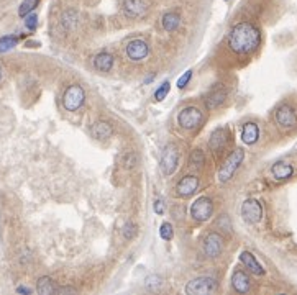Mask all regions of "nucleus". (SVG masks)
<instances>
[{"instance_id": "nucleus-1", "label": "nucleus", "mask_w": 297, "mask_h": 295, "mask_svg": "<svg viewBox=\"0 0 297 295\" xmlns=\"http://www.w3.org/2000/svg\"><path fill=\"white\" fill-rule=\"evenodd\" d=\"M261 35L258 28L251 23L243 22L232 28L230 36H228V46L237 54H249L259 46Z\"/></svg>"}, {"instance_id": "nucleus-2", "label": "nucleus", "mask_w": 297, "mask_h": 295, "mask_svg": "<svg viewBox=\"0 0 297 295\" xmlns=\"http://www.w3.org/2000/svg\"><path fill=\"white\" fill-rule=\"evenodd\" d=\"M245 159V151L242 148H238L232 152L230 156L227 157L225 162L222 164L220 171H218V181L220 182H228L230 179L233 177V174L237 172V169L240 167V164L243 162Z\"/></svg>"}, {"instance_id": "nucleus-3", "label": "nucleus", "mask_w": 297, "mask_h": 295, "mask_svg": "<svg viewBox=\"0 0 297 295\" xmlns=\"http://www.w3.org/2000/svg\"><path fill=\"white\" fill-rule=\"evenodd\" d=\"M86 100V92L84 89L77 84H72L64 91L62 94V107H64L67 112H76L82 107Z\"/></svg>"}, {"instance_id": "nucleus-4", "label": "nucleus", "mask_w": 297, "mask_h": 295, "mask_svg": "<svg viewBox=\"0 0 297 295\" xmlns=\"http://www.w3.org/2000/svg\"><path fill=\"white\" fill-rule=\"evenodd\" d=\"M178 164H179L178 146L173 143L166 145L163 154H161V171H163L164 176H171V174H174V171L178 169Z\"/></svg>"}, {"instance_id": "nucleus-5", "label": "nucleus", "mask_w": 297, "mask_h": 295, "mask_svg": "<svg viewBox=\"0 0 297 295\" xmlns=\"http://www.w3.org/2000/svg\"><path fill=\"white\" fill-rule=\"evenodd\" d=\"M217 291V282L212 277H197L186 286V294L189 295H208Z\"/></svg>"}, {"instance_id": "nucleus-6", "label": "nucleus", "mask_w": 297, "mask_h": 295, "mask_svg": "<svg viewBox=\"0 0 297 295\" xmlns=\"http://www.w3.org/2000/svg\"><path fill=\"white\" fill-rule=\"evenodd\" d=\"M178 123L184 130H196L202 123V112L196 107L182 108L178 115Z\"/></svg>"}, {"instance_id": "nucleus-7", "label": "nucleus", "mask_w": 297, "mask_h": 295, "mask_svg": "<svg viewBox=\"0 0 297 295\" xmlns=\"http://www.w3.org/2000/svg\"><path fill=\"white\" fill-rule=\"evenodd\" d=\"M213 213V203L208 197H199L191 205V217L196 221H207Z\"/></svg>"}, {"instance_id": "nucleus-8", "label": "nucleus", "mask_w": 297, "mask_h": 295, "mask_svg": "<svg viewBox=\"0 0 297 295\" xmlns=\"http://www.w3.org/2000/svg\"><path fill=\"white\" fill-rule=\"evenodd\" d=\"M242 217L247 223H258L259 220L263 217V207L258 200L254 198H248L245 200L243 205H242Z\"/></svg>"}, {"instance_id": "nucleus-9", "label": "nucleus", "mask_w": 297, "mask_h": 295, "mask_svg": "<svg viewBox=\"0 0 297 295\" xmlns=\"http://www.w3.org/2000/svg\"><path fill=\"white\" fill-rule=\"evenodd\" d=\"M149 5L147 0H123V13L130 18H142L147 15Z\"/></svg>"}, {"instance_id": "nucleus-10", "label": "nucleus", "mask_w": 297, "mask_h": 295, "mask_svg": "<svg viewBox=\"0 0 297 295\" xmlns=\"http://www.w3.org/2000/svg\"><path fill=\"white\" fill-rule=\"evenodd\" d=\"M276 122L283 128H293L297 125V113L293 107L289 105H281V107L276 110Z\"/></svg>"}, {"instance_id": "nucleus-11", "label": "nucleus", "mask_w": 297, "mask_h": 295, "mask_svg": "<svg viewBox=\"0 0 297 295\" xmlns=\"http://www.w3.org/2000/svg\"><path fill=\"white\" fill-rule=\"evenodd\" d=\"M204 251L208 257H217L220 256V252L223 251V238L217 231H212L208 233L204 240Z\"/></svg>"}, {"instance_id": "nucleus-12", "label": "nucleus", "mask_w": 297, "mask_h": 295, "mask_svg": "<svg viewBox=\"0 0 297 295\" xmlns=\"http://www.w3.org/2000/svg\"><path fill=\"white\" fill-rule=\"evenodd\" d=\"M149 54V46L143 40H132L127 45V56L132 61H143Z\"/></svg>"}, {"instance_id": "nucleus-13", "label": "nucleus", "mask_w": 297, "mask_h": 295, "mask_svg": "<svg viewBox=\"0 0 297 295\" xmlns=\"http://www.w3.org/2000/svg\"><path fill=\"white\" fill-rule=\"evenodd\" d=\"M197 187H199V179L196 176H184L176 186V191L181 197H191L196 194Z\"/></svg>"}, {"instance_id": "nucleus-14", "label": "nucleus", "mask_w": 297, "mask_h": 295, "mask_svg": "<svg viewBox=\"0 0 297 295\" xmlns=\"http://www.w3.org/2000/svg\"><path fill=\"white\" fill-rule=\"evenodd\" d=\"M232 286L238 294H247L251 287V281L245 271H235L232 276Z\"/></svg>"}, {"instance_id": "nucleus-15", "label": "nucleus", "mask_w": 297, "mask_h": 295, "mask_svg": "<svg viewBox=\"0 0 297 295\" xmlns=\"http://www.w3.org/2000/svg\"><path fill=\"white\" fill-rule=\"evenodd\" d=\"M227 140H228V133L225 128H217L215 131L212 133L210 140H208V148L215 152V151H220L223 149V146L227 145Z\"/></svg>"}, {"instance_id": "nucleus-16", "label": "nucleus", "mask_w": 297, "mask_h": 295, "mask_svg": "<svg viewBox=\"0 0 297 295\" xmlns=\"http://www.w3.org/2000/svg\"><path fill=\"white\" fill-rule=\"evenodd\" d=\"M240 261L243 262V266L249 269L253 274H256V276H263L264 274V269L261 267V264L256 261V257H254L249 251H243L242 254H240Z\"/></svg>"}, {"instance_id": "nucleus-17", "label": "nucleus", "mask_w": 297, "mask_h": 295, "mask_svg": "<svg viewBox=\"0 0 297 295\" xmlns=\"http://www.w3.org/2000/svg\"><path fill=\"white\" fill-rule=\"evenodd\" d=\"M259 138V128L256 123L253 122H248L243 125V130H242V140L243 143L247 145H254Z\"/></svg>"}, {"instance_id": "nucleus-18", "label": "nucleus", "mask_w": 297, "mask_h": 295, "mask_svg": "<svg viewBox=\"0 0 297 295\" xmlns=\"http://www.w3.org/2000/svg\"><path fill=\"white\" fill-rule=\"evenodd\" d=\"M113 66V56L108 54V52H100L94 57V67L100 72H108Z\"/></svg>"}, {"instance_id": "nucleus-19", "label": "nucleus", "mask_w": 297, "mask_h": 295, "mask_svg": "<svg viewBox=\"0 0 297 295\" xmlns=\"http://www.w3.org/2000/svg\"><path fill=\"white\" fill-rule=\"evenodd\" d=\"M92 135H94V138H97V140L110 138L112 136V125L108 122H103V120L96 122L92 125Z\"/></svg>"}, {"instance_id": "nucleus-20", "label": "nucleus", "mask_w": 297, "mask_h": 295, "mask_svg": "<svg viewBox=\"0 0 297 295\" xmlns=\"http://www.w3.org/2000/svg\"><path fill=\"white\" fill-rule=\"evenodd\" d=\"M271 172H273V176L278 179V181H283V179H289L293 176L294 167L288 164V162H278V164L271 167Z\"/></svg>"}, {"instance_id": "nucleus-21", "label": "nucleus", "mask_w": 297, "mask_h": 295, "mask_svg": "<svg viewBox=\"0 0 297 295\" xmlns=\"http://www.w3.org/2000/svg\"><path fill=\"white\" fill-rule=\"evenodd\" d=\"M161 23H163V28L166 31H176L179 28V23H181V17L178 13L174 12H168L166 15H163V20H161Z\"/></svg>"}, {"instance_id": "nucleus-22", "label": "nucleus", "mask_w": 297, "mask_h": 295, "mask_svg": "<svg viewBox=\"0 0 297 295\" xmlns=\"http://www.w3.org/2000/svg\"><path fill=\"white\" fill-rule=\"evenodd\" d=\"M36 291L40 295H50L56 292V286L51 277H41L38 284H36Z\"/></svg>"}, {"instance_id": "nucleus-23", "label": "nucleus", "mask_w": 297, "mask_h": 295, "mask_svg": "<svg viewBox=\"0 0 297 295\" xmlns=\"http://www.w3.org/2000/svg\"><path fill=\"white\" fill-rule=\"evenodd\" d=\"M225 97H227V92L223 91V89H217V91H213L210 96L205 98V103L208 108H215L220 103L225 102Z\"/></svg>"}, {"instance_id": "nucleus-24", "label": "nucleus", "mask_w": 297, "mask_h": 295, "mask_svg": "<svg viewBox=\"0 0 297 295\" xmlns=\"http://www.w3.org/2000/svg\"><path fill=\"white\" fill-rule=\"evenodd\" d=\"M18 43V38L17 36H3L0 38V52H7L12 48H15Z\"/></svg>"}, {"instance_id": "nucleus-25", "label": "nucleus", "mask_w": 297, "mask_h": 295, "mask_svg": "<svg viewBox=\"0 0 297 295\" xmlns=\"http://www.w3.org/2000/svg\"><path fill=\"white\" fill-rule=\"evenodd\" d=\"M38 2H40V0H25V2L20 5V8H18L20 17H27L28 13L33 12L35 7L38 5Z\"/></svg>"}, {"instance_id": "nucleus-26", "label": "nucleus", "mask_w": 297, "mask_h": 295, "mask_svg": "<svg viewBox=\"0 0 297 295\" xmlns=\"http://www.w3.org/2000/svg\"><path fill=\"white\" fill-rule=\"evenodd\" d=\"M159 235H161V238H163V240L171 241V240H173V235H174L173 225L168 223V221H164V223L159 226Z\"/></svg>"}, {"instance_id": "nucleus-27", "label": "nucleus", "mask_w": 297, "mask_h": 295, "mask_svg": "<svg viewBox=\"0 0 297 295\" xmlns=\"http://www.w3.org/2000/svg\"><path fill=\"white\" fill-rule=\"evenodd\" d=\"M122 235H123L125 240H133L135 236H137V225L132 223V221L125 223L123 230H122Z\"/></svg>"}, {"instance_id": "nucleus-28", "label": "nucleus", "mask_w": 297, "mask_h": 295, "mask_svg": "<svg viewBox=\"0 0 297 295\" xmlns=\"http://www.w3.org/2000/svg\"><path fill=\"white\" fill-rule=\"evenodd\" d=\"M161 284H163V279H161L159 276H149L147 279V287L149 289V291H156V289H159Z\"/></svg>"}, {"instance_id": "nucleus-29", "label": "nucleus", "mask_w": 297, "mask_h": 295, "mask_svg": "<svg viewBox=\"0 0 297 295\" xmlns=\"http://www.w3.org/2000/svg\"><path fill=\"white\" fill-rule=\"evenodd\" d=\"M169 89H171V84H169V82H164L163 86H161V87L158 89V91L154 92V98L159 100V102H161V100H163V98L169 94Z\"/></svg>"}, {"instance_id": "nucleus-30", "label": "nucleus", "mask_w": 297, "mask_h": 295, "mask_svg": "<svg viewBox=\"0 0 297 295\" xmlns=\"http://www.w3.org/2000/svg\"><path fill=\"white\" fill-rule=\"evenodd\" d=\"M191 161H192V164H194L196 167H200L202 164H204V154H202V151L196 149L194 152H192Z\"/></svg>"}, {"instance_id": "nucleus-31", "label": "nucleus", "mask_w": 297, "mask_h": 295, "mask_svg": "<svg viewBox=\"0 0 297 295\" xmlns=\"http://www.w3.org/2000/svg\"><path fill=\"white\" fill-rule=\"evenodd\" d=\"M25 25H27L28 30H35L36 25H38V17H36L35 13H28L27 20H25Z\"/></svg>"}, {"instance_id": "nucleus-32", "label": "nucleus", "mask_w": 297, "mask_h": 295, "mask_svg": "<svg viewBox=\"0 0 297 295\" xmlns=\"http://www.w3.org/2000/svg\"><path fill=\"white\" fill-rule=\"evenodd\" d=\"M191 79H192V71H186V72L181 76L179 81H178V87H179V89H184V87L187 86V84H189Z\"/></svg>"}, {"instance_id": "nucleus-33", "label": "nucleus", "mask_w": 297, "mask_h": 295, "mask_svg": "<svg viewBox=\"0 0 297 295\" xmlns=\"http://www.w3.org/2000/svg\"><path fill=\"white\" fill-rule=\"evenodd\" d=\"M154 212L158 215H163L164 213V200L163 198H158L154 202Z\"/></svg>"}, {"instance_id": "nucleus-34", "label": "nucleus", "mask_w": 297, "mask_h": 295, "mask_svg": "<svg viewBox=\"0 0 297 295\" xmlns=\"http://www.w3.org/2000/svg\"><path fill=\"white\" fill-rule=\"evenodd\" d=\"M64 292H67V294H76L77 291L76 289H72V287H56V292L54 294H64Z\"/></svg>"}, {"instance_id": "nucleus-35", "label": "nucleus", "mask_w": 297, "mask_h": 295, "mask_svg": "<svg viewBox=\"0 0 297 295\" xmlns=\"http://www.w3.org/2000/svg\"><path fill=\"white\" fill-rule=\"evenodd\" d=\"M17 292L18 294H31V291L27 287H17Z\"/></svg>"}, {"instance_id": "nucleus-36", "label": "nucleus", "mask_w": 297, "mask_h": 295, "mask_svg": "<svg viewBox=\"0 0 297 295\" xmlns=\"http://www.w3.org/2000/svg\"><path fill=\"white\" fill-rule=\"evenodd\" d=\"M0 79H2V66H0Z\"/></svg>"}]
</instances>
